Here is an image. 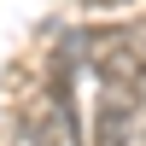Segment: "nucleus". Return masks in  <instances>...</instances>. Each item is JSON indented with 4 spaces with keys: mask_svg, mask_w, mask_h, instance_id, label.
I'll list each match as a JSON object with an SVG mask.
<instances>
[{
    "mask_svg": "<svg viewBox=\"0 0 146 146\" xmlns=\"http://www.w3.org/2000/svg\"><path fill=\"white\" fill-rule=\"evenodd\" d=\"M88 146H146V94H135V88H100Z\"/></svg>",
    "mask_w": 146,
    "mask_h": 146,
    "instance_id": "f257e3e1",
    "label": "nucleus"
},
{
    "mask_svg": "<svg viewBox=\"0 0 146 146\" xmlns=\"http://www.w3.org/2000/svg\"><path fill=\"white\" fill-rule=\"evenodd\" d=\"M12 146H70L58 105L53 100H29L18 117H12Z\"/></svg>",
    "mask_w": 146,
    "mask_h": 146,
    "instance_id": "f03ea898",
    "label": "nucleus"
},
{
    "mask_svg": "<svg viewBox=\"0 0 146 146\" xmlns=\"http://www.w3.org/2000/svg\"><path fill=\"white\" fill-rule=\"evenodd\" d=\"M82 6H129V0H82Z\"/></svg>",
    "mask_w": 146,
    "mask_h": 146,
    "instance_id": "7ed1b4c3",
    "label": "nucleus"
}]
</instances>
